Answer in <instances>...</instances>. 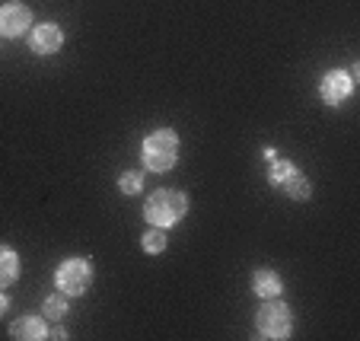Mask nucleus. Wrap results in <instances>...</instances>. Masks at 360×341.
Returning a JSON list of instances; mask_svg holds the SVG:
<instances>
[{
  "mask_svg": "<svg viewBox=\"0 0 360 341\" xmlns=\"http://www.w3.org/2000/svg\"><path fill=\"white\" fill-rule=\"evenodd\" d=\"M265 160H268V163H271V160H278V150H274V147H265Z\"/></svg>",
  "mask_w": 360,
  "mask_h": 341,
  "instance_id": "nucleus-17",
  "label": "nucleus"
},
{
  "mask_svg": "<svg viewBox=\"0 0 360 341\" xmlns=\"http://www.w3.org/2000/svg\"><path fill=\"white\" fill-rule=\"evenodd\" d=\"M141 188H143V172L124 169L122 176H118V191H122V195H137Z\"/></svg>",
  "mask_w": 360,
  "mask_h": 341,
  "instance_id": "nucleus-13",
  "label": "nucleus"
},
{
  "mask_svg": "<svg viewBox=\"0 0 360 341\" xmlns=\"http://www.w3.org/2000/svg\"><path fill=\"white\" fill-rule=\"evenodd\" d=\"M41 313L48 316V319H64V313H68V300H64V294H51L45 297V303H41Z\"/></svg>",
  "mask_w": 360,
  "mask_h": 341,
  "instance_id": "nucleus-14",
  "label": "nucleus"
},
{
  "mask_svg": "<svg viewBox=\"0 0 360 341\" xmlns=\"http://www.w3.org/2000/svg\"><path fill=\"white\" fill-rule=\"evenodd\" d=\"M290 328H293V313L287 303H278V297L268 300L265 307L259 309V316H255V332H259V338L284 341V338H290Z\"/></svg>",
  "mask_w": 360,
  "mask_h": 341,
  "instance_id": "nucleus-5",
  "label": "nucleus"
},
{
  "mask_svg": "<svg viewBox=\"0 0 360 341\" xmlns=\"http://www.w3.org/2000/svg\"><path fill=\"white\" fill-rule=\"evenodd\" d=\"M10 338L13 341H41V338H48V326L39 316H22V319H16L13 326H10Z\"/></svg>",
  "mask_w": 360,
  "mask_h": 341,
  "instance_id": "nucleus-10",
  "label": "nucleus"
},
{
  "mask_svg": "<svg viewBox=\"0 0 360 341\" xmlns=\"http://www.w3.org/2000/svg\"><path fill=\"white\" fill-rule=\"evenodd\" d=\"M268 182H271V188L284 191L287 198H293V201H306L313 195V182H309L306 172L287 157H278L268 163Z\"/></svg>",
  "mask_w": 360,
  "mask_h": 341,
  "instance_id": "nucleus-3",
  "label": "nucleus"
},
{
  "mask_svg": "<svg viewBox=\"0 0 360 341\" xmlns=\"http://www.w3.org/2000/svg\"><path fill=\"white\" fill-rule=\"evenodd\" d=\"M166 243H169V239H166L163 226H150V230L141 236V249H143L147 255H160V252H166Z\"/></svg>",
  "mask_w": 360,
  "mask_h": 341,
  "instance_id": "nucleus-12",
  "label": "nucleus"
},
{
  "mask_svg": "<svg viewBox=\"0 0 360 341\" xmlns=\"http://www.w3.org/2000/svg\"><path fill=\"white\" fill-rule=\"evenodd\" d=\"M61 45H64V32L58 22H41V26H35L32 35H29V48L41 58L61 51Z\"/></svg>",
  "mask_w": 360,
  "mask_h": 341,
  "instance_id": "nucleus-8",
  "label": "nucleus"
},
{
  "mask_svg": "<svg viewBox=\"0 0 360 341\" xmlns=\"http://www.w3.org/2000/svg\"><path fill=\"white\" fill-rule=\"evenodd\" d=\"M10 313V297L7 294H0V319Z\"/></svg>",
  "mask_w": 360,
  "mask_h": 341,
  "instance_id": "nucleus-15",
  "label": "nucleus"
},
{
  "mask_svg": "<svg viewBox=\"0 0 360 341\" xmlns=\"http://www.w3.org/2000/svg\"><path fill=\"white\" fill-rule=\"evenodd\" d=\"M55 284L64 297H80L93 287V262L83 255H70L55 268Z\"/></svg>",
  "mask_w": 360,
  "mask_h": 341,
  "instance_id": "nucleus-4",
  "label": "nucleus"
},
{
  "mask_svg": "<svg viewBox=\"0 0 360 341\" xmlns=\"http://www.w3.org/2000/svg\"><path fill=\"white\" fill-rule=\"evenodd\" d=\"M20 255H16L13 246H0V287L16 284L20 278Z\"/></svg>",
  "mask_w": 360,
  "mask_h": 341,
  "instance_id": "nucleus-11",
  "label": "nucleus"
},
{
  "mask_svg": "<svg viewBox=\"0 0 360 341\" xmlns=\"http://www.w3.org/2000/svg\"><path fill=\"white\" fill-rule=\"evenodd\" d=\"M188 214V195L176 188H157L143 201V220L150 226H176Z\"/></svg>",
  "mask_w": 360,
  "mask_h": 341,
  "instance_id": "nucleus-1",
  "label": "nucleus"
},
{
  "mask_svg": "<svg viewBox=\"0 0 360 341\" xmlns=\"http://www.w3.org/2000/svg\"><path fill=\"white\" fill-rule=\"evenodd\" d=\"M354 93V77L347 70H328L319 80V96L326 105H341Z\"/></svg>",
  "mask_w": 360,
  "mask_h": 341,
  "instance_id": "nucleus-7",
  "label": "nucleus"
},
{
  "mask_svg": "<svg viewBox=\"0 0 360 341\" xmlns=\"http://www.w3.org/2000/svg\"><path fill=\"white\" fill-rule=\"evenodd\" d=\"M48 338H68V332L61 326H55V328H48Z\"/></svg>",
  "mask_w": 360,
  "mask_h": 341,
  "instance_id": "nucleus-16",
  "label": "nucleus"
},
{
  "mask_svg": "<svg viewBox=\"0 0 360 341\" xmlns=\"http://www.w3.org/2000/svg\"><path fill=\"white\" fill-rule=\"evenodd\" d=\"M32 26V10L20 0H7L0 7V39H20Z\"/></svg>",
  "mask_w": 360,
  "mask_h": 341,
  "instance_id": "nucleus-6",
  "label": "nucleus"
},
{
  "mask_svg": "<svg viewBox=\"0 0 360 341\" xmlns=\"http://www.w3.org/2000/svg\"><path fill=\"white\" fill-rule=\"evenodd\" d=\"M141 160L150 172H169L179 163V134L169 128H157L153 134L143 137Z\"/></svg>",
  "mask_w": 360,
  "mask_h": 341,
  "instance_id": "nucleus-2",
  "label": "nucleus"
},
{
  "mask_svg": "<svg viewBox=\"0 0 360 341\" xmlns=\"http://www.w3.org/2000/svg\"><path fill=\"white\" fill-rule=\"evenodd\" d=\"M252 294L262 297V300H274V297L284 294V278L274 268H259L252 274Z\"/></svg>",
  "mask_w": 360,
  "mask_h": 341,
  "instance_id": "nucleus-9",
  "label": "nucleus"
}]
</instances>
